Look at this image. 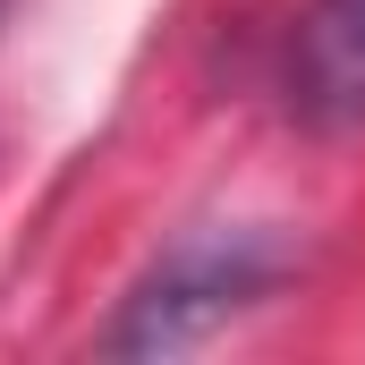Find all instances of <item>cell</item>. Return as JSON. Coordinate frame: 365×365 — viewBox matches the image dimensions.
I'll return each mask as SVG.
<instances>
[{"instance_id":"obj_2","label":"cell","mask_w":365,"mask_h":365,"mask_svg":"<svg viewBox=\"0 0 365 365\" xmlns=\"http://www.w3.org/2000/svg\"><path fill=\"white\" fill-rule=\"evenodd\" d=\"M280 102L297 128L340 136L365 119V0H306L280 51Z\"/></svg>"},{"instance_id":"obj_1","label":"cell","mask_w":365,"mask_h":365,"mask_svg":"<svg viewBox=\"0 0 365 365\" xmlns=\"http://www.w3.org/2000/svg\"><path fill=\"white\" fill-rule=\"evenodd\" d=\"M280 280H289V247L272 230H204V238H179L170 255H153L145 272L128 280V297L93 331V357H187L212 331H230L238 314H255Z\"/></svg>"}]
</instances>
